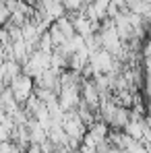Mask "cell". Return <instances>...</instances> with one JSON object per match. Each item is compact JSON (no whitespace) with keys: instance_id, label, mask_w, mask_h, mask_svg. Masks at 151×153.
<instances>
[{"instance_id":"1","label":"cell","mask_w":151,"mask_h":153,"mask_svg":"<svg viewBox=\"0 0 151 153\" xmlns=\"http://www.w3.org/2000/svg\"><path fill=\"white\" fill-rule=\"evenodd\" d=\"M8 89H10V93H13L15 102L19 103V105H23V103L27 102V97L33 93V79L21 73L17 79H13V81H10Z\"/></svg>"},{"instance_id":"2","label":"cell","mask_w":151,"mask_h":153,"mask_svg":"<svg viewBox=\"0 0 151 153\" xmlns=\"http://www.w3.org/2000/svg\"><path fill=\"white\" fill-rule=\"evenodd\" d=\"M56 102L60 105L62 112H71L75 110L77 103L81 102V93H79V85H68V87H60L58 95H56Z\"/></svg>"},{"instance_id":"3","label":"cell","mask_w":151,"mask_h":153,"mask_svg":"<svg viewBox=\"0 0 151 153\" xmlns=\"http://www.w3.org/2000/svg\"><path fill=\"white\" fill-rule=\"evenodd\" d=\"M89 66L93 68V73H101V75L110 73V68H112V54L106 52L103 48H100L95 52H89Z\"/></svg>"},{"instance_id":"4","label":"cell","mask_w":151,"mask_h":153,"mask_svg":"<svg viewBox=\"0 0 151 153\" xmlns=\"http://www.w3.org/2000/svg\"><path fill=\"white\" fill-rule=\"evenodd\" d=\"M128 120H130V118H128V108H122V105L116 103V108L112 110V114H110V118L106 120V124H108L110 130H122Z\"/></svg>"},{"instance_id":"5","label":"cell","mask_w":151,"mask_h":153,"mask_svg":"<svg viewBox=\"0 0 151 153\" xmlns=\"http://www.w3.org/2000/svg\"><path fill=\"white\" fill-rule=\"evenodd\" d=\"M2 66H4V85L8 87L13 79H17V76L21 75V64L15 62V60H4Z\"/></svg>"},{"instance_id":"6","label":"cell","mask_w":151,"mask_h":153,"mask_svg":"<svg viewBox=\"0 0 151 153\" xmlns=\"http://www.w3.org/2000/svg\"><path fill=\"white\" fill-rule=\"evenodd\" d=\"M54 25L58 27V31L62 33V37L64 39H71L73 35H75V29H73V23H71V19L64 15V17H60L58 21H54Z\"/></svg>"},{"instance_id":"7","label":"cell","mask_w":151,"mask_h":153,"mask_svg":"<svg viewBox=\"0 0 151 153\" xmlns=\"http://www.w3.org/2000/svg\"><path fill=\"white\" fill-rule=\"evenodd\" d=\"M126 153H149L147 151V145H143V143H139V141H130L128 145H126Z\"/></svg>"}]
</instances>
